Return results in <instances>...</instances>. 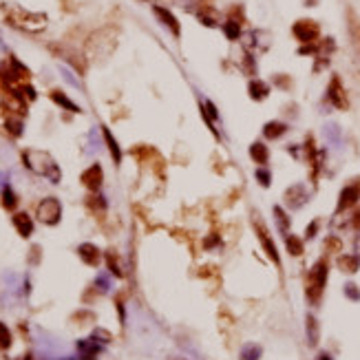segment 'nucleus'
I'll use <instances>...</instances> for the list:
<instances>
[{
  "instance_id": "nucleus-35",
  "label": "nucleus",
  "mask_w": 360,
  "mask_h": 360,
  "mask_svg": "<svg viewBox=\"0 0 360 360\" xmlns=\"http://www.w3.org/2000/svg\"><path fill=\"white\" fill-rule=\"evenodd\" d=\"M329 248H331V250H336V252H338V250H340V241L331 236V239H327V250H329Z\"/></svg>"
},
{
  "instance_id": "nucleus-28",
  "label": "nucleus",
  "mask_w": 360,
  "mask_h": 360,
  "mask_svg": "<svg viewBox=\"0 0 360 360\" xmlns=\"http://www.w3.org/2000/svg\"><path fill=\"white\" fill-rule=\"evenodd\" d=\"M3 203H5V208H16V203H18V199H16V195L11 192V188H5L3 190Z\"/></svg>"
},
{
  "instance_id": "nucleus-7",
  "label": "nucleus",
  "mask_w": 360,
  "mask_h": 360,
  "mask_svg": "<svg viewBox=\"0 0 360 360\" xmlns=\"http://www.w3.org/2000/svg\"><path fill=\"white\" fill-rule=\"evenodd\" d=\"M254 230H257V236H259V241H261L263 250L268 252V257L272 259L276 265H279V263H281L279 252H276V246L272 243V239H270V232H268V228L263 225V221H261V219H254Z\"/></svg>"
},
{
  "instance_id": "nucleus-16",
  "label": "nucleus",
  "mask_w": 360,
  "mask_h": 360,
  "mask_svg": "<svg viewBox=\"0 0 360 360\" xmlns=\"http://www.w3.org/2000/svg\"><path fill=\"white\" fill-rule=\"evenodd\" d=\"M248 91H250L252 99H265L268 97V93H270V86L265 84V82H261V80H252L250 86H248Z\"/></svg>"
},
{
  "instance_id": "nucleus-1",
  "label": "nucleus",
  "mask_w": 360,
  "mask_h": 360,
  "mask_svg": "<svg viewBox=\"0 0 360 360\" xmlns=\"http://www.w3.org/2000/svg\"><path fill=\"white\" fill-rule=\"evenodd\" d=\"M22 159H25V166L36 175H42L47 179H51L53 184L60 181V170L58 164L51 159V155L42 153V151H25L22 153Z\"/></svg>"
},
{
  "instance_id": "nucleus-30",
  "label": "nucleus",
  "mask_w": 360,
  "mask_h": 360,
  "mask_svg": "<svg viewBox=\"0 0 360 360\" xmlns=\"http://www.w3.org/2000/svg\"><path fill=\"white\" fill-rule=\"evenodd\" d=\"M9 345H11V334H9V329L0 323V349H7Z\"/></svg>"
},
{
  "instance_id": "nucleus-21",
  "label": "nucleus",
  "mask_w": 360,
  "mask_h": 360,
  "mask_svg": "<svg viewBox=\"0 0 360 360\" xmlns=\"http://www.w3.org/2000/svg\"><path fill=\"white\" fill-rule=\"evenodd\" d=\"M261 358V347L254 345V342H248V345L241 347V360H259Z\"/></svg>"
},
{
  "instance_id": "nucleus-20",
  "label": "nucleus",
  "mask_w": 360,
  "mask_h": 360,
  "mask_svg": "<svg viewBox=\"0 0 360 360\" xmlns=\"http://www.w3.org/2000/svg\"><path fill=\"white\" fill-rule=\"evenodd\" d=\"M51 99L55 104H60V106H64L66 110H71V113H80V106L77 104H73L66 95H62L60 91H51Z\"/></svg>"
},
{
  "instance_id": "nucleus-11",
  "label": "nucleus",
  "mask_w": 360,
  "mask_h": 360,
  "mask_svg": "<svg viewBox=\"0 0 360 360\" xmlns=\"http://www.w3.org/2000/svg\"><path fill=\"white\" fill-rule=\"evenodd\" d=\"M153 14L157 16L159 20H162V25L166 27V29H170V33H173L175 38H179L181 29H179V22H177L175 14H170L168 9H166V7H159V5H155V7H153Z\"/></svg>"
},
{
  "instance_id": "nucleus-26",
  "label": "nucleus",
  "mask_w": 360,
  "mask_h": 360,
  "mask_svg": "<svg viewBox=\"0 0 360 360\" xmlns=\"http://www.w3.org/2000/svg\"><path fill=\"white\" fill-rule=\"evenodd\" d=\"M77 347H80V351L84 353L86 358L95 356V353L99 351V345H95V340H82V342H77Z\"/></svg>"
},
{
  "instance_id": "nucleus-9",
  "label": "nucleus",
  "mask_w": 360,
  "mask_h": 360,
  "mask_svg": "<svg viewBox=\"0 0 360 360\" xmlns=\"http://www.w3.org/2000/svg\"><path fill=\"white\" fill-rule=\"evenodd\" d=\"M307 199H309V192H307V188L303 186V184H294V186H290L285 190V203L290 208H294V210H298L301 206H305Z\"/></svg>"
},
{
  "instance_id": "nucleus-17",
  "label": "nucleus",
  "mask_w": 360,
  "mask_h": 360,
  "mask_svg": "<svg viewBox=\"0 0 360 360\" xmlns=\"http://www.w3.org/2000/svg\"><path fill=\"white\" fill-rule=\"evenodd\" d=\"M358 265H360V259L356 257V254H345V257H340L338 259V268L342 270V272H358Z\"/></svg>"
},
{
  "instance_id": "nucleus-22",
  "label": "nucleus",
  "mask_w": 360,
  "mask_h": 360,
  "mask_svg": "<svg viewBox=\"0 0 360 360\" xmlns=\"http://www.w3.org/2000/svg\"><path fill=\"white\" fill-rule=\"evenodd\" d=\"M285 246H287V252H290L292 257H301L303 254V241L298 239V236L287 234L285 236Z\"/></svg>"
},
{
  "instance_id": "nucleus-34",
  "label": "nucleus",
  "mask_w": 360,
  "mask_h": 360,
  "mask_svg": "<svg viewBox=\"0 0 360 360\" xmlns=\"http://www.w3.org/2000/svg\"><path fill=\"white\" fill-rule=\"evenodd\" d=\"M351 228L360 230V208H356V212H353V217H351Z\"/></svg>"
},
{
  "instance_id": "nucleus-19",
  "label": "nucleus",
  "mask_w": 360,
  "mask_h": 360,
  "mask_svg": "<svg viewBox=\"0 0 360 360\" xmlns=\"http://www.w3.org/2000/svg\"><path fill=\"white\" fill-rule=\"evenodd\" d=\"M349 36H351V42L356 44V49L360 51V20L353 11H349Z\"/></svg>"
},
{
  "instance_id": "nucleus-15",
  "label": "nucleus",
  "mask_w": 360,
  "mask_h": 360,
  "mask_svg": "<svg viewBox=\"0 0 360 360\" xmlns=\"http://www.w3.org/2000/svg\"><path fill=\"white\" fill-rule=\"evenodd\" d=\"M287 131V126L283 122H268V124L263 126V135L268 137V140H279V137H283Z\"/></svg>"
},
{
  "instance_id": "nucleus-27",
  "label": "nucleus",
  "mask_w": 360,
  "mask_h": 360,
  "mask_svg": "<svg viewBox=\"0 0 360 360\" xmlns=\"http://www.w3.org/2000/svg\"><path fill=\"white\" fill-rule=\"evenodd\" d=\"M325 135H327V140H329L331 146H336V144L340 142V129L336 124H327V126H325Z\"/></svg>"
},
{
  "instance_id": "nucleus-23",
  "label": "nucleus",
  "mask_w": 360,
  "mask_h": 360,
  "mask_svg": "<svg viewBox=\"0 0 360 360\" xmlns=\"http://www.w3.org/2000/svg\"><path fill=\"white\" fill-rule=\"evenodd\" d=\"M223 31H225V36H228V40H239L241 38V22H236V20L223 22Z\"/></svg>"
},
{
  "instance_id": "nucleus-39",
  "label": "nucleus",
  "mask_w": 360,
  "mask_h": 360,
  "mask_svg": "<svg viewBox=\"0 0 360 360\" xmlns=\"http://www.w3.org/2000/svg\"><path fill=\"white\" fill-rule=\"evenodd\" d=\"M316 360H331V356H329V353H320Z\"/></svg>"
},
{
  "instance_id": "nucleus-31",
  "label": "nucleus",
  "mask_w": 360,
  "mask_h": 360,
  "mask_svg": "<svg viewBox=\"0 0 360 360\" xmlns=\"http://www.w3.org/2000/svg\"><path fill=\"white\" fill-rule=\"evenodd\" d=\"M257 179H259V184H261L263 188H268L270 186V181H272V175H270V170H265L263 166L257 170Z\"/></svg>"
},
{
  "instance_id": "nucleus-2",
  "label": "nucleus",
  "mask_w": 360,
  "mask_h": 360,
  "mask_svg": "<svg viewBox=\"0 0 360 360\" xmlns=\"http://www.w3.org/2000/svg\"><path fill=\"white\" fill-rule=\"evenodd\" d=\"M325 283H327V263L318 261L307 274V298H309V303H318L320 301L323 290H325Z\"/></svg>"
},
{
  "instance_id": "nucleus-6",
  "label": "nucleus",
  "mask_w": 360,
  "mask_h": 360,
  "mask_svg": "<svg viewBox=\"0 0 360 360\" xmlns=\"http://www.w3.org/2000/svg\"><path fill=\"white\" fill-rule=\"evenodd\" d=\"M292 31H294V36L301 42H316V38H318V33H320L318 25L314 20H298V22H294Z\"/></svg>"
},
{
  "instance_id": "nucleus-18",
  "label": "nucleus",
  "mask_w": 360,
  "mask_h": 360,
  "mask_svg": "<svg viewBox=\"0 0 360 360\" xmlns=\"http://www.w3.org/2000/svg\"><path fill=\"white\" fill-rule=\"evenodd\" d=\"M104 133V140H106L108 144V151H110V157L115 159V164H119L122 162V151H119V146H117V142H115V137L110 135V131L108 129H102Z\"/></svg>"
},
{
  "instance_id": "nucleus-32",
  "label": "nucleus",
  "mask_w": 360,
  "mask_h": 360,
  "mask_svg": "<svg viewBox=\"0 0 360 360\" xmlns=\"http://www.w3.org/2000/svg\"><path fill=\"white\" fill-rule=\"evenodd\" d=\"M345 294H347V298H351V301H360V290L353 283L345 285Z\"/></svg>"
},
{
  "instance_id": "nucleus-36",
  "label": "nucleus",
  "mask_w": 360,
  "mask_h": 360,
  "mask_svg": "<svg viewBox=\"0 0 360 360\" xmlns=\"http://www.w3.org/2000/svg\"><path fill=\"white\" fill-rule=\"evenodd\" d=\"M316 230H318V221H314V223H309V228H307V239H312V236H316Z\"/></svg>"
},
{
  "instance_id": "nucleus-38",
  "label": "nucleus",
  "mask_w": 360,
  "mask_h": 360,
  "mask_svg": "<svg viewBox=\"0 0 360 360\" xmlns=\"http://www.w3.org/2000/svg\"><path fill=\"white\" fill-rule=\"evenodd\" d=\"M97 285H102V290H108V281H106V276H99V279H97Z\"/></svg>"
},
{
  "instance_id": "nucleus-24",
  "label": "nucleus",
  "mask_w": 360,
  "mask_h": 360,
  "mask_svg": "<svg viewBox=\"0 0 360 360\" xmlns=\"http://www.w3.org/2000/svg\"><path fill=\"white\" fill-rule=\"evenodd\" d=\"M274 217H276V223H279V230L287 234V230H290V219H287V214L283 212V208L276 206L274 208Z\"/></svg>"
},
{
  "instance_id": "nucleus-14",
  "label": "nucleus",
  "mask_w": 360,
  "mask_h": 360,
  "mask_svg": "<svg viewBox=\"0 0 360 360\" xmlns=\"http://www.w3.org/2000/svg\"><path fill=\"white\" fill-rule=\"evenodd\" d=\"M80 257L82 261L88 263V265H97L99 263V250L95 246H91V243H84V246H80Z\"/></svg>"
},
{
  "instance_id": "nucleus-13",
  "label": "nucleus",
  "mask_w": 360,
  "mask_h": 360,
  "mask_svg": "<svg viewBox=\"0 0 360 360\" xmlns=\"http://www.w3.org/2000/svg\"><path fill=\"white\" fill-rule=\"evenodd\" d=\"M14 225H16V230L20 232V236H29L31 232H33V223H31L29 214H25V212L16 214V217H14Z\"/></svg>"
},
{
  "instance_id": "nucleus-25",
  "label": "nucleus",
  "mask_w": 360,
  "mask_h": 360,
  "mask_svg": "<svg viewBox=\"0 0 360 360\" xmlns=\"http://www.w3.org/2000/svg\"><path fill=\"white\" fill-rule=\"evenodd\" d=\"M307 338H309V345H316L318 340V323L314 316H307Z\"/></svg>"
},
{
  "instance_id": "nucleus-8",
  "label": "nucleus",
  "mask_w": 360,
  "mask_h": 360,
  "mask_svg": "<svg viewBox=\"0 0 360 360\" xmlns=\"http://www.w3.org/2000/svg\"><path fill=\"white\" fill-rule=\"evenodd\" d=\"M327 97H329V102L334 104L336 108H340V110H345L347 106H349V99H347V93H345V88H342L338 77H331L329 88H327Z\"/></svg>"
},
{
  "instance_id": "nucleus-5",
  "label": "nucleus",
  "mask_w": 360,
  "mask_h": 360,
  "mask_svg": "<svg viewBox=\"0 0 360 360\" xmlns=\"http://www.w3.org/2000/svg\"><path fill=\"white\" fill-rule=\"evenodd\" d=\"M358 199H360V184H349V186H345V188L340 190L338 206H336V214H340V212H345V210L353 208V206L358 203Z\"/></svg>"
},
{
  "instance_id": "nucleus-12",
  "label": "nucleus",
  "mask_w": 360,
  "mask_h": 360,
  "mask_svg": "<svg viewBox=\"0 0 360 360\" xmlns=\"http://www.w3.org/2000/svg\"><path fill=\"white\" fill-rule=\"evenodd\" d=\"M250 157L254 159V164L265 166V164H268V159H270L268 146H265V144H261V142H254L252 146H250Z\"/></svg>"
},
{
  "instance_id": "nucleus-33",
  "label": "nucleus",
  "mask_w": 360,
  "mask_h": 360,
  "mask_svg": "<svg viewBox=\"0 0 360 360\" xmlns=\"http://www.w3.org/2000/svg\"><path fill=\"white\" fill-rule=\"evenodd\" d=\"M106 261H108V268H110V272H113L115 276H122V270H119V265L115 263L113 254H108V257H106Z\"/></svg>"
},
{
  "instance_id": "nucleus-4",
  "label": "nucleus",
  "mask_w": 360,
  "mask_h": 360,
  "mask_svg": "<svg viewBox=\"0 0 360 360\" xmlns=\"http://www.w3.org/2000/svg\"><path fill=\"white\" fill-rule=\"evenodd\" d=\"M62 217V206H60V201L55 197H47L42 199V203L38 206V219L42 221V223H49V225H55Z\"/></svg>"
},
{
  "instance_id": "nucleus-10",
  "label": "nucleus",
  "mask_w": 360,
  "mask_h": 360,
  "mask_svg": "<svg viewBox=\"0 0 360 360\" xmlns=\"http://www.w3.org/2000/svg\"><path fill=\"white\" fill-rule=\"evenodd\" d=\"M82 184H84L88 190H99V186H102V179H104V173H102V166L99 164H93L88 166V168L82 173Z\"/></svg>"
},
{
  "instance_id": "nucleus-29",
  "label": "nucleus",
  "mask_w": 360,
  "mask_h": 360,
  "mask_svg": "<svg viewBox=\"0 0 360 360\" xmlns=\"http://www.w3.org/2000/svg\"><path fill=\"white\" fill-rule=\"evenodd\" d=\"M7 129H9V133H11L14 137H20V135H22V122L11 117V119H7Z\"/></svg>"
},
{
  "instance_id": "nucleus-3",
  "label": "nucleus",
  "mask_w": 360,
  "mask_h": 360,
  "mask_svg": "<svg viewBox=\"0 0 360 360\" xmlns=\"http://www.w3.org/2000/svg\"><path fill=\"white\" fill-rule=\"evenodd\" d=\"M9 22L14 27L25 29V31L38 33L47 27V16L44 14H29V11H25V9H14L9 14Z\"/></svg>"
},
{
  "instance_id": "nucleus-37",
  "label": "nucleus",
  "mask_w": 360,
  "mask_h": 360,
  "mask_svg": "<svg viewBox=\"0 0 360 360\" xmlns=\"http://www.w3.org/2000/svg\"><path fill=\"white\" fill-rule=\"evenodd\" d=\"M353 252H356V257L360 259V234L356 236V241H353Z\"/></svg>"
}]
</instances>
